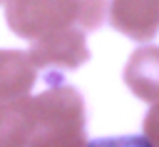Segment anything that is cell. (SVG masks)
<instances>
[{"mask_svg":"<svg viewBox=\"0 0 159 147\" xmlns=\"http://www.w3.org/2000/svg\"><path fill=\"white\" fill-rule=\"evenodd\" d=\"M84 100L55 82L37 97L0 100V145H84Z\"/></svg>","mask_w":159,"mask_h":147,"instance_id":"obj_1","label":"cell"},{"mask_svg":"<svg viewBox=\"0 0 159 147\" xmlns=\"http://www.w3.org/2000/svg\"><path fill=\"white\" fill-rule=\"evenodd\" d=\"M35 80H37V67L30 52L0 50V100L27 95Z\"/></svg>","mask_w":159,"mask_h":147,"instance_id":"obj_6","label":"cell"},{"mask_svg":"<svg viewBox=\"0 0 159 147\" xmlns=\"http://www.w3.org/2000/svg\"><path fill=\"white\" fill-rule=\"evenodd\" d=\"M10 30L25 40H40L70 25H80L75 0H5Z\"/></svg>","mask_w":159,"mask_h":147,"instance_id":"obj_2","label":"cell"},{"mask_svg":"<svg viewBox=\"0 0 159 147\" xmlns=\"http://www.w3.org/2000/svg\"><path fill=\"white\" fill-rule=\"evenodd\" d=\"M109 25L122 35L149 42L159 32V0H109Z\"/></svg>","mask_w":159,"mask_h":147,"instance_id":"obj_4","label":"cell"},{"mask_svg":"<svg viewBox=\"0 0 159 147\" xmlns=\"http://www.w3.org/2000/svg\"><path fill=\"white\" fill-rule=\"evenodd\" d=\"M0 2H2V0H0Z\"/></svg>","mask_w":159,"mask_h":147,"instance_id":"obj_9","label":"cell"},{"mask_svg":"<svg viewBox=\"0 0 159 147\" xmlns=\"http://www.w3.org/2000/svg\"><path fill=\"white\" fill-rule=\"evenodd\" d=\"M80 10V27L82 30H97L107 12V0H75Z\"/></svg>","mask_w":159,"mask_h":147,"instance_id":"obj_7","label":"cell"},{"mask_svg":"<svg viewBox=\"0 0 159 147\" xmlns=\"http://www.w3.org/2000/svg\"><path fill=\"white\" fill-rule=\"evenodd\" d=\"M124 85L144 102L159 100V47L144 45L132 52L124 67Z\"/></svg>","mask_w":159,"mask_h":147,"instance_id":"obj_5","label":"cell"},{"mask_svg":"<svg viewBox=\"0 0 159 147\" xmlns=\"http://www.w3.org/2000/svg\"><path fill=\"white\" fill-rule=\"evenodd\" d=\"M144 140L149 145H159V100L152 102V110L144 117Z\"/></svg>","mask_w":159,"mask_h":147,"instance_id":"obj_8","label":"cell"},{"mask_svg":"<svg viewBox=\"0 0 159 147\" xmlns=\"http://www.w3.org/2000/svg\"><path fill=\"white\" fill-rule=\"evenodd\" d=\"M30 57H32L35 67L75 70V67H80V65H84L89 60L84 30L80 25H70V27L50 32V35H45L40 40H32Z\"/></svg>","mask_w":159,"mask_h":147,"instance_id":"obj_3","label":"cell"}]
</instances>
